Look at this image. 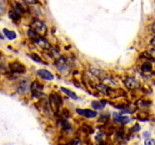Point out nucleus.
I'll list each match as a JSON object with an SVG mask.
<instances>
[{
  "mask_svg": "<svg viewBox=\"0 0 155 145\" xmlns=\"http://www.w3.org/2000/svg\"><path fill=\"white\" fill-rule=\"evenodd\" d=\"M0 39H4V37H3V36L2 35V34L0 33Z\"/></svg>",
  "mask_w": 155,
  "mask_h": 145,
  "instance_id": "obj_25",
  "label": "nucleus"
},
{
  "mask_svg": "<svg viewBox=\"0 0 155 145\" xmlns=\"http://www.w3.org/2000/svg\"><path fill=\"white\" fill-rule=\"evenodd\" d=\"M37 74L40 78L46 80H54V76L52 75L51 72H50L49 71L47 70L41 69L37 71Z\"/></svg>",
  "mask_w": 155,
  "mask_h": 145,
  "instance_id": "obj_7",
  "label": "nucleus"
},
{
  "mask_svg": "<svg viewBox=\"0 0 155 145\" xmlns=\"http://www.w3.org/2000/svg\"><path fill=\"white\" fill-rule=\"evenodd\" d=\"M145 144L147 145H153L155 144V141L153 139H147L145 141Z\"/></svg>",
  "mask_w": 155,
  "mask_h": 145,
  "instance_id": "obj_20",
  "label": "nucleus"
},
{
  "mask_svg": "<svg viewBox=\"0 0 155 145\" xmlns=\"http://www.w3.org/2000/svg\"><path fill=\"white\" fill-rule=\"evenodd\" d=\"M14 8V11H15L16 12L18 13V14H19V15H21V14H24L25 10H24V8L22 7V6H21V4L17 3Z\"/></svg>",
  "mask_w": 155,
  "mask_h": 145,
  "instance_id": "obj_17",
  "label": "nucleus"
},
{
  "mask_svg": "<svg viewBox=\"0 0 155 145\" xmlns=\"http://www.w3.org/2000/svg\"><path fill=\"white\" fill-rule=\"evenodd\" d=\"M61 90L62 91V92H64V93H65L67 95H68L69 97H71V98H72V99H74V100H76L78 98L77 95H76L74 92H73L72 91L69 90L68 89H66V88H64V87H61Z\"/></svg>",
  "mask_w": 155,
  "mask_h": 145,
  "instance_id": "obj_15",
  "label": "nucleus"
},
{
  "mask_svg": "<svg viewBox=\"0 0 155 145\" xmlns=\"http://www.w3.org/2000/svg\"><path fill=\"white\" fill-rule=\"evenodd\" d=\"M30 91H31L32 95L34 97H41V95H42V85L39 83V82H34L30 85Z\"/></svg>",
  "mask_w": 155,
  "mask_h": 145,
  "instance_id": "obj_3",
  "label": "nucleus"
},
{
  "mask_svg": "<svg viewBox=\"0 0 155 145\" xmlns=\"http://www.w3.org/2000/svg\"><path fill=\"white\" fill-rule=\"evenodd\" d=\"M49 104L53 111L57 113L62 104L61 96L58 95L57 93H52L49 97Z\"/></svg>",
  "mask_w": 155,
  "mask_h": 145,
  "instance_id": "obj_1",
  "label": "nucleus"
},
{
  "mask_svg": "<svg viewBox=\"0 0 155 145\" xmlns=\"http://www.w3.org/2000/svg\"><path fill=\"white\" fill-rule=\"evenodd\" d=\"M141 70L143 72H145V73H149V72H151L152 70V65L150 62H145L144 64L141 66Z\"/></svg>",
  "mask_w": 155,
  "mask_h": 145,
  "instance_id": "obj_14",
  "label": "nucleus"
},
{
  "mask_svg": "<svg viewBox=\"0 0 155 145\" xmlns=\"http://www.w3.org/2000/svg\"><path fill=\"white\" fill-rule=\"evenodd\" d=\"M27 35H28L29 38H30V39H32V40H34V42L40 37L39 33H38L36 30H34V29H30V30H29L28 32H27Z\"/></svg>",
  "mask_w": 155,
  "mask_h": 145,
  "instance_id": "obj_12",
  "label": "nucleus"
},
{
  "mask_svg": "<svg viewBox=\"0 0 155 145\" xmlns=\"http://www.w3.org/2000/svg\"><path fill=\"white\" fill-rule=\"evenodd\" d=\"M30 85H30L29 80H22V81L20 82L19 86H18V93H20V94L21 95L26 94V93L30 90Z\"/></svg>",
  "mask_w": 155,
  "mask_h": 145,
  "instance_id": "obj_5",
  "label": "nucleus"
},
{
  "mask_svg": "<svg viewBox=\"0 0 155 145\" xmlns=\"http://www.w3.org/2000/svg\"><path fill=\"white\" fill-rule=\"evenodd\" d=\"M31 27L38 33H40L42 35H45L46 33V31H47V28H46V25L42 23V21H38V20H36L31 23Z\"/></svg>",
  "mask_w": 155,
  "mask_h": 145,
  "instance_id": "obj_2",
  "label": "nucleus"
},
{
  "mask_svg": "<svg viewBox=\"0 0 155 145\" xmlns=\"http://www.w3.org/2000/svg\"><path fill=\"white\" fill-rule=\"evenodd\" d=\"M11 72L14 73H24L26 71V68L22 64L18 61H14L9 65Z\"/></svg>",
  "mask_w": 155,
  "mask_h": 145,
  "instance_id": "obj_4",
  "label": "nucleus"
},
{
  "mask_svg": "<svg viewBox=\"0 0 155 145\" xmlns=\"http://www.w3.org/2000/svg\"><path fill=\"white\" fill-rule=\"evenodd\" d=\"M3 33L5 36H6V38H8L9 40H13L17 37V34L14 31L9 30L8 29H3Z\"/></svg>",
  "mask_w": 155,
  "mask_h": 145,
  "instance_id": "obj_11",
  "label": "nucleus"
},
{
  "mask_svg": "<svg viewBox=\"0 0 155 145\" xmlns=\"http://www.w3.org/2000/svg\"><path fill=\"white\" fill-rule=\"evenodd\" d=\"M34 43L39 46V48H42V49L48 50L51 48V45H50L49 43L46 39H44V38L42 37H39V39H37V40H36Z\"/></svg>",
  "mask_w": 155,
  "mask_h": 145,
  "instance_id": "obj_9",
  "label": "nucleus"
},
{
  "mask_svg": "<svg viewBox=\"0 0 155 145\" xmlns=\"http://www.w3.org/2000/svg\"><path fill=\"white\" fill-rule=\"evenodd\" d=\"M20 16H21V15H19V14L16 12L15 11H11L9 12V18H10V19H11V20H13V21H18V20L20 18Z\"/></svg>",
  "mask_w": 155,
  "mask_h": 145,
  "instance_id": "obj_18",
  "label": "nucleus"
},
{
  "mask_svg": "<svg viewBox=\"0 0 155 145\" xmlns=\"http://www.w3.org/2000/svg\"><path fill=\"white\" fill-rule=\"evenodd\" d=\"M76 111L79 115L82 116V117H86V118H94V117H95L98 115V113L96 111H94V110H88V109H86V110H83V109H76Z\"/></svg>",
  "mask_w": 155,
  "mask_h": 145,
  "instance_id": "obj_6",
  "label": "nucleus"
},
{
  "mask_svg": "<svg viewBox=\"0 0 155 145\" xmlns=\"http://www.w3.org/2000/svg\"><path fill=\"white\" fill-rule=\"evenodd\" d=\"M151 43L152 45H154L155 47V36L153 38V39H152L151 42Z\"/></svg>",
  "mask_w": 155,
  "mask_h": 145,
  "instance_id": "obj_23",
  "label": "nucleus"
},
{
  "mask_svg": "<svg viewBox=\"0 0 155 145\" xmlns=\"http://www.w3.org/2000/svg\"><path fill=\"white\" fill-rule=\"evenodd\" d=\"M31 58L33 59L34 60H35V61L36 62H42V60H41V58H39V56H38V55H36V54H32L31 55Z\"/></svg>",
  "mask_w": 155,
  "mask_h": 145,
  "instance_id": "obj_19",
  "label": "nucleus"
},
{
  "mask_svg": "<svg viewBox=\"0 0 155 145\" xmlns=\"http://www.w3.org/2000/svg\"><path fill=\"white\" fill-rule=\"evenodd\" d=\"M92 106L95 110H102L105 106V103L99 102V101H93L92 104Z\"/></svg>",
  "mask_w": 155,
  "mask_h": 145,
  "instance_id": "obj_16",
  "label": "nucleus"
},
{
  "mask_svg": "<svg viewBox=\"0 0 155 145\" xmlns=\"http://www.w3.org/2000/svg\"><path fill=\"white\" fill-rule=\"evenodd\" d=\"M26 1L28 2V3L32 4V5H33V4L36 3V0H26Z\"/></svg>",
  "mask_w": 155,
  "mask_h": 145,
  "instance_id": "obj_22",
  "label": "nucleus"
},
{
  "mask_svg": "<svg viewBox=\"0 0 155 145\" xmlns=\"http://www.w3.org/2000/svg\"><path fill=\"white\" fill-rule=\"evenodd\" d=\"M114 119L116 122L120 124H127L130 122V118L128 117H123L116 113H114Z\"/></svg>",
  "mask_w": 155,
  "mask_h": 145,
  "instance_id": "obj_10",
  "label": "nucleus"
},
{
  "mask_svg": "<svg viewBox=\"0 0 155 145\" xmlns=\"http://www.w3.org/2000/svg\"><path fill=\"white\" fill-rule=\"evenodd\" d=\"M139 130H140V126L139 125H138V124H136V126L133 127V129H132V131H139Z\"/></svg>",
  "mask_w": 155,
  "mask_h": 145,
  "instance_id": "obj_21",
  "label": "nucleus"
},
{
  "mask_svg": "<svg viewBox=\"0 0 155 145\" xmlns=\"http://www.w3.org/2000/svg\"><path fill=\"white\" fill-rule=\"evenodd\" d=\"M152 31L155 33V23L152 25Z\"/></svg>",
  "mask_w": 155,
  "mask_h": 145,
  "instance_id": "obj_24",
  "label": "nucleus"
},
{
  "mask_svg": "<svg viewBox=\"0 0 155 145\" xmlns=\"http://www.w3.org/2000/svg\"><path fill=\"white\" fill-rule=\"evenodd\" d=\"M126 86L129 89H136L139 87V82L133 77H129L125 81Z\"/></svg>",
  "mask_w": 155,
  "mask_h": 145,
  "instance_id": "obj_8",
  "label": "nucleus"
},
{
  "mask_svg": "<svg viewBox=\"0 0 155 145\" xmlns=\"http://www.w3.org/2000/svg\"><path fill=\"white\" fill-rule=\"evenodd\" d=\"M91 71H92V74L95 75V76H96V77H98V78H101V80H103V79L105 77V73H104L102 70H101L95 69V68H92V69H91Z\"/></svg>",
  "mask_w": 155,
  "mask_h": 145,
  "instance_id": "obj_13",
  "label": "nucleus"
}]
</instances>
